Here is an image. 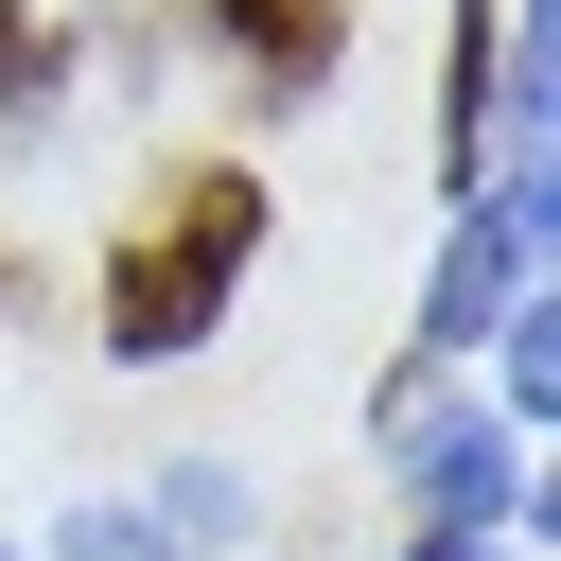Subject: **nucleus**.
<instances>
[{"instance_id": "1", "label": "nucleus", "mask_w": 561, "mask_h": 561, "mask_svg": "<svg viewBox=\"0 0 561 561\" xmlns=\"http://www.w3.org/2000/svg\"><path fill=\"white\" fill-rule=\"evenodd\" d=\"M245 245H263V175H193V193H175V228H140V245L105 263V351H123V368L210 351V316H228V280H245Z\"/></svg>"}, {"instance_id": "2", "label": "nucleus", "mask_w": 561, "mask_h": 561, "mask_svg": "<svg viewBox=\"0 0 561 561\" xmlns=\"http://www.w3.org/2000/svg\"><path fill=\"white\" fill-rule=\"evenodd\" d=\"M386 473L421 491V526H491V543L526 526V438H508V421H456V403H438V351L386 386Z\"/></svg>"}, {"instance_id": "3", "label": "nucleus", "mask_w": 561, "mask_h": 561, "mask_svg": "<svg viewBox=\"0 0 561 561\" xmlns=\"http://www.w3.org/2000/svg\"><path fill=\"white\" fill-rule=\"evenodd\" d=\"M508 298H543V158H491L473 228H456V245H438V280H421V351H473Z\"/></svg>"}, {"instance_id": "4", "label": "nucleus", "mask_w": 561, "mask_h": 561, "mask_svg": "<svg viewBox=\"0 0 561 561\" xmlns=\"http://www.w3.org/2000/svg\"><path fill=\"white\" fill-rule=\"evenodd\" d=\"M210 35H228L263 88H333V53H351V18H333V0H210Z\"/></svg>"}, {"instance_id": "5", "label": "nucleus", "mask_w": 561, "mask_h": 561, "mask_svg": "<svg viewBox=\"0 0 561 561\" xmlns=\"http://www.w3.org/2000/svg\"><path fill=\"white\" fill-rule=\"evenodd\" d=\"M140 526H158V543H245V473H228V456H175Z\"/></svg>"}, {"instance_id": "6", "label": "nucleus", "mask_w": 561, "mask_h": 561, "mask_svg": "<svg viewBox=\"0 0 561 561\" xmlns=\"http://www.w3.org/2000/svg\"><path fill=\"white\" fill-rule=\"evenodd\" d=\"M491 368H508V421H561V316H543V298L491 316Z\"/></svg>"}, {"instance_id": "7", "label": "nucleus", "mask_w": 561, "mask_h": 561, "mask_svg": "<svg viewBox=\"0 0 561 561\" xmlns=\"http://www.w3.org/2000/svg\"><path fill=\"white\" fill-rule=\"evenodd\" d=\"M53 561H158V526H140V508H70V526H53Z\"/></svg>"}, {"instance_id": "8", "label": "nucleus", "mask_w": 561, "mask_h": 561, "mask_svg": "<svg viewBox=\"0 0 561 561\" xmlns=\"http://www.w3.org/2000/svg\"><path fill=\"white\" fill-rule=\"evenodd\" d=\"M403 561H508V543H491V526H421Z\"/></svg>"}]
</instances>
